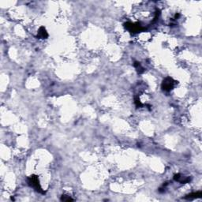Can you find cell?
Instances as JSON below:
<instances>
[{
	"label": "cell",
	"mask_w": 202,
	"mask_h": 202,
	"mask_svg": "<svg viewBox=\"0 0 202 202\" xmlns=\"http://www.w3.org/2000/svg\"><path fill=\"white\" fill-rule=\"evenodd\" d=\"M125 26H126V28H127L128 30H129L130 32H132V33H137V32H141V31L144 30V27H143L141 24H139V23L134 24V23L128 22L126 23V25H125Z\"/></svg>",
	"instance_id": "1"
},
{
	"label": "cell",
	"mask_w": 202,
	"mask_h": 202,
	"mask_svg": "<svg viewBox=\"0 0 202 202\" xmlns=\"http://www.w3.org/2000/svg\"><path fill=\"white\" fill-rule=\"evenodd\" d=\"M28 182L31 186H33V188H35L37 191L43 193V191L41 190V186H40V183H39V180H38V178L36 176L33 175V176L29 177L28 179Z\"/></svg>",
	"instance_id": "2"
},
{
	"label": "cell",
	"mask_w": 202,
	"mask_h": 202,
	"mask_svg": "<svg viewBox=\"0 0 202 202\" xmlns=\"http://www.w3.org/2000/svg\"><path fill=\"white\" fill-rule=\"evenodd\" d=\"M174 80L171 78H167L162 84V88L164 89V91H170L172 88L174 87Z\"/></svg>",
	"instance_id": "3"
},
{
	"label": "cell",
	"mask_w": 202,
	"mask_h": 202,
	"mask_svg": "<svg viewBox=\"0 0 202 202\" xmlns=\"http://www.w3.org/2000/svg\"><path fill=\"white\" fill-rule=\"evenodd\" d=\"M48 33H47V31H46L45 28H43V27H41V28H40L39 32H38V37L41 38V39H45V38L48 37Z\"/></svg>",
	"instance_id": "4"
},
{
	"label": "cell",
	"mask_w": 202,
	"mask_h": 202,
	"mask_svg": "<svg viewBox=\"0 0 202 202\" xmlns=\"http://www.w3.org/2000/svg\"><path fill=\"white\" fill-rule=\"evenodd\" d=\"M134 66H135V68L137 69V70L138 71L139 73H142L144 72V68H143V67L141 66V64L139 63H137V62H135V63H134Z\"/></svg>",
	"instance_id": "5"
},
{
	"label": "cell",
	"mask_w": 202,
	"mask_h": 202,
	"mask_svg": "<svg viewBox=\"0 0 202 202\" xmlns=\"http://www.w3.org/2000/svg\"><path fill=\"white\" fill-rule=\"evenodd\" d=\"M201 196V193H191V194L188 195V198H195V197H199Z\"/></svg>",
	"instance_id": "6"
}]
</instances>
